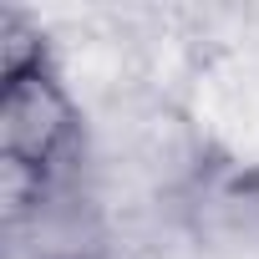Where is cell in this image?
I'll list each match as a JSON object with an SVG mask.
<instances>
[{
    "instance_id": "obj_1",
    "label": "cell",
    "mask_w": 259,
    "mask_h": 259,
    "mask_svg": "<svg viewBox=\"0 0 259 259\" xmlns=\"http://www.w3.org/2000/svg\"><path fill=\"white\" fill-rule=\"evenodd\" d=\"M87 158V117L36 16H0V203L6 229L41 219Z\"/></svg>"
},
{
    "instance_id": "obj_2",
    "label": "cell",
    "mask_w": 259,
    "mask_h": 259,
    "mask_svg": "<svg viewBox=\"0 0 259 259\" xmlns=\"http://www.w3.org/2000/svg\"><path fill=\"white\" fill-rule=\"evenodd\" d=\"M36 259H112V254L97 244H61V249H41Z\"/></svg>"
}]
</instances>
